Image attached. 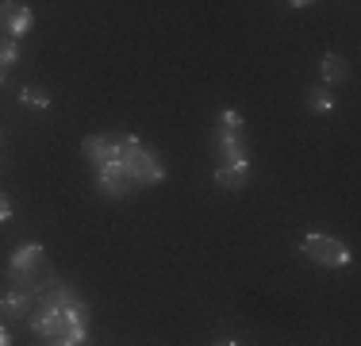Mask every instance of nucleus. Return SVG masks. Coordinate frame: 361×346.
I'll list each match as a JSON object with an SVG mask.
<instances>
[{"label": "nucleus", "mask_w": 361, "mask_h": 346, "mask_svg": "<svg viewBox=\"0 0 361 346\" xmlns=\"http://www.w3.org/2000/svg\"><path fill=\"white\" fill-rule=\"evenodd\" d=\"M216 131H246V119L238 116L235 108H227V112H219V119H216Z\"/></svg>", "instance_id": "obj_14"}, {"label": "nucleus", "mask_w": 361, "mask_h": 346, "mask_svg": "<svg viewBox=\"0 0 361 346\" xmlns=\"http://www.w3.org/2000/svg\"><path fill=\"white\" fill-rule=\"evenodd\" d=\"M31 308H35V297H31V292H23V289H8L4 297H0V311H4V316H12V319L31 316Z\"/></svg>", "instance_id": "obj_9"}, {"label": "nucleus", "mask_w": 361, "mask_h": 346, "mask_svg": "<svg viewBox=\"0 0 361 346\" xmlns=\"http://www.w3.org/2000/svg\"><path fill=\"white\" fill-rule=\"evenodd\" d=\"M50 281H54V273H50V262H47L42 242H23V246H16L12 262H8V285L31 292V297H39Z\"/></svg>", "instance_id": "obj_2"}, {"label": "nucleus", "mask_w": 361, "mask_h": 346, "mask_svg": "<svg viewBox=\"0 0 361 346\" xmlns=\"http://www.w3.org/2000/svg\"><path fill=\"white\" fill-rule=\"evenodd\" d=\"M0 346H12V331L8 327H0Z\"/></svg>", "instance_id": "obj_17"}, {"label": "nucleus", "mask_w": 361, "mask_h": 346, "mask_svg": "<svg viewBox=\"0 0 361 346\" xmlns=\"http://www.w3.org/2000/svg\"><path fill=\"white\" fill-rule=\"evenodd\" d=\"M16 62H20V42L4 35V39H0V69H8V66H16Z\"/></svg>", "instance_id": "obj_15"}, {"label": "nucleus", "mask_w": 361, "mask_h": 346, "mask_svg": "<svg viewBox=\"0 0 361 346\" xmlns=\"http://www.w3.org/2000/svg\"><path fill=\"white\" fill-rule=\"evenodd\" d=\"M12 220V201H8V193H0V223Z\"/></svg>", "instance_id": "obj_16"}, {"label": "nucleus", "mask_w": 361, "mask_h": 346, "mask_svg": "<svg viewBox=\"0 0 361 346\" xmlns=\"http://www.w3.org/2000/svg\"><path fill=\"white\" fill-rule=\"evenodd\" d=\"M27 319H31V331L42 335L47 342L81 346L89 339V304L73 285L58 281V277L35 297V308H31Z\"/></svg>", "instance_id": "obj_1"}, {"label": "nucleus", "mask_w": 361, "mask_h": 346, "mask_svg": "<svg viewBox=\"0 0 361 346\" xmlns=\"http://www.w3.org/2000/svg\"><path fill=\"white\" fill-rule=\"evenodd\" d=\"M35 28V12H31L27 4H16V0H4L0 4V31L8 35V39H20V35H27Z\"/></svg>", "instance_id": "obj_6"}, {"label": "nucleus", "mask_w": 361, "mask_h": 346, "mask_svg": "<svg viewBox=\"0 0 361 346\" xmlns=\"http://www.w3.org/2000/svg\"><path fill=\"white\" fill-rule=\"evenodd\" d=\"M81 154L92 162V166H116L119 162V135H89L81 143Z\"/></svg>", "instance_id": "obj_7"}, {"label": "nucleus", "mask_w": 361, "mask_h": 346, "mask_svg": "<svg viewBox=\"0 0 361 346\" xmlns=\"http://www.w3.org/2000/svg\"><path fill=\"white\" fill-rule=\"evenodd\" d=\"M116 166L127 169V177L135 181V185H161L166 181V162H161L158 150H150V146L139 143V135H119V162Z\"/></svg>", "instance_id": "obj_3"}, {"label": "nucleus", "mask_w": 361, "mask_h": 346, "mask_svg": "<svg viewBox=\"0 0 361 346\" xmlns=\"http://www.w3.org/2000/svg\"><path fill=\"white\" fill-rule=\"evenodd\" d=\"M20 104L23 108H35V112H47L50 108V93L39 89V85H27V89L20 93Z\"/></svg>", "instance_id": "obj_13"}, {"label": "nucleus", "mask_w": 361, "mask_h": 346, "mask_svg": "<svg viewBox=\"0 0 361 346\" xmlns=\"http://www.w3.org/2000/svg\"><path fill=\"white\" fill-rule=\"evenodd\" d=\"M0 85H4V69H0Z\"/></svg>", "instance_id": "obj_19"}, {"label": "nucleus", "mask_w": 361, "mask_h": 346, "mask_svg": "<svg viewBox=\"0 0 361 346\" xmlns=\"http://www.w3.org/2000/svg\"><path fill=\"white\" fill-rule=\"evenodd\" d=\"M319 73H323V85H334V81H346V77H350V66H346V58H342V54H323Z\"/></svg>", "instance_id": "obj_10"}, {"label": "nucleus", "mask_w": 361, "mask_h": 346, "mask_svg": "<svg viewBox=\"0 0 361 346\" xmlns=\"http://www.w3.org/2000/svg\"><path fill=\"white\" fill-rule=\"evenodd\" d=\"M250 181V166H216V185L219 189H243Z\"/></svg>", "instance_id": "obj_11"}, {"label": "nucleus", "mask_w": 361, "mask_h": 346, "mask_svg": "<svg viewBox=\"0 0 361 346\" xmlns=\"http://www.w3.org/2000/svg\"><path fill=\"white\" fill-rule=\"evenodd\" d=\"M97 185H100L104 196H116V201H123V196H131L135 189H139L131 177H127L123 166H100L97 169Z\"/></svg>", "instance_id": "obj_8"}, {"label": "nucleus", "mask_w": 361, "mask_h": 346, "mask_svg": "<svg viewBox=\"0 0 361 346\" xmlns=\"http://www.w3.org/2000/svg\"><path fill=\"white\" fill-rule=\"evenodd\" d=\"M212 150H216L219 166H250V143H246V131H216L212 135Z\"/></svg>", "instance_id": "obj_5"}, {"label": "nucleus", "mask_w": 361, "mask_h": 346, "mask_svg": "<svg viewBox=\"0 0 361 346\" xmlns=\"http://www.w3.org/2000/svg\"><path fill=\"white\" fill-rule=\"evenodd\" d=\"M216 346H238V342H231V339H223V342H216Z\"/></svg>", "instance_id": "obj_18"}, {"label": "nucleus", "mask_w": 361, "mask_h": 346, "mask_svg": "<svg viewBox=\"0 0 361 346\" xmlns=\"http://www.w3.org/2000/svg\"><path fill=\"white\" fill-rule=\"evenodd\" d=\"M304 104H307V112H319V116H326V112H334V93L326 89V85H315V89L304 93Z\"/></svg>", "instance_id": "obj_12"}, {"label": "nucleus", "mask_w": 361, "mask_h": 346, "mask_svg": "<svg viewBox=\"0 0 361 346\" xmlns=\"http://www.w3.org/2000/svg\"><path fill=\"white\" fill-rule=\"evenodd\" d=\"M300 250L307 254V262L323 266V270H342V266H350V246L346 242H338L334 235H323V231H312V235L300 239Z\"/></svg>", "instance_id": "obj_4"}]
</instances>
